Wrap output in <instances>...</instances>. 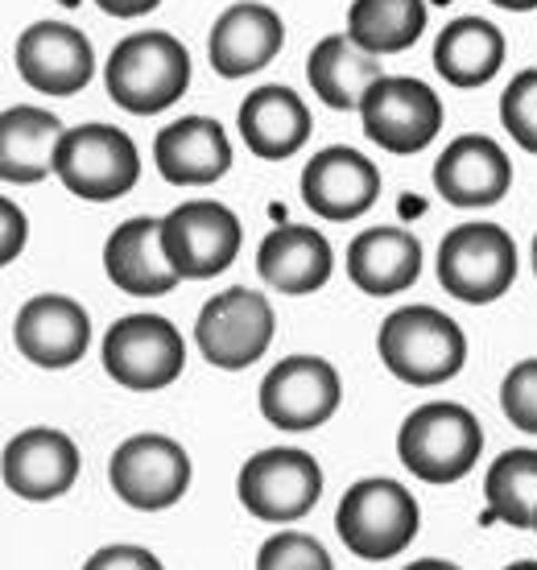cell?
<instances>
[{"label":"cell","mask_w":537,"mask_h":570,"mask_svg":"<svg viewBox=\"0 0 537 570\" xmlns=\"http://www.w3.org/2000/svg\"><path fill=\"white\" fill-rule=\"evenodd\" d=\"M104 83L116 108L133 116H154L178 104L191 87V55L166 29L128 33L116 42L104 67Z\"/></svg>","instance_id":"obj_1"},{"label":"cell","mask_w":537,"mask_h":570,"mask_svg":"<svg viewBox=\"0 0 537 570\" xmlns=\"http://www.w3.org/2000/svg\"><path fill=\"white\" fill-rule=\"evenodd\" d=\"M377 352L397 381L422 389L451 381L467 364L463 327L435 306H401L389 314L377 335Z\"/></svg>","instance_id":"obj_2"},{"label":"cell","mask_w":537,"mask_h":570,"mask_svg":"<svg viewBox=\"0 0 537 570\" xmlns=\"http://www.w3.org/2000/svg\"><path fill=\"white\" fill-rule=\"evenodd\" d=\"M480 417L455 401H426L397 430V455L426 484H459L480 463Z\"/></svg>","instance_id":"obj_3"},{"label":"cell","mask_w":537,"mask_h":570,"mask_svg":"<svg viewBox=\"0 0 537 570\" xmlns=\"http://www.w3.org/2000/svg\"><path fill=\"white\" fill-rule=\"evenodd\" d=\"M422 513L410 488L397 480H360L343 492L335 509V533L340 542L364 562L397 558L418 538Z\"/></svg>","instance_id":"obj_4"},{"label":"cell","mask_w":537,"mask_h":570,"mask_svg":"<svg viewBox=\"0 0 537 570\" xmlns=\"http://www.w3.org/2000/svg\"><path fill=\"white\" fill-rule=\"evenodd\" d=\"M58 183L87 203H113L141 178V154L116 125H79L67 129L55 154Z\"/></svg>","instance_id":"obj_5"},{"label":"cell","mask_w":537,"mask_h":570,"mask_svg":"<svg viewBox=\"0 0 537 570\" xmlns=\"http://www.w3.org/2000/svg\"><path fill=\"white\" fill-rule=\"evenodd\" d=\"M517 277V244L500 224H459L439 244V285L467 306L505 298Z\"/></svg>","instance_id":"obj_6"},{"label":"cell","mask_w":537,"mask_h":570,"mask_svg":"<svg viewBox=\"0 0 537 570\" xmlns=\"http://www.w3.org/2000/svg\"><path fill=\"white\" fill-rule=\"evenodd\" d=\"M186 368L183 331L162 314H125L104 335V372L133 393L174 385Z\"/></svg>","instance_id":"obj_7"},{"label":"cell","mask_w":537,"mask_h":570,"mask_svg":"<svg viewBox=\"0 0 537 570\" xmlns=\"http://www.w3.org/2000/svg\"><path fill=\"white\" fill-rule=\"evenodd\" d=\"M236 497L256 521H297L323 497V468L302 446H268L253 455L236 475Z\"/></svg>","instance_id":"obj_8"},{"label":"cell","mask_w":537,"mask_h":570,"mask_svg":"<svg viewBox=\"0 0 537 570\" xmlns=\"http://www.w3.org/2000/svg\"><path fill=\"white\" fill-rule=\"evenodd\" d=\"M273 327H277V318H273L265 294H256L248 285H232V289L203 302L195 340L207 364L224 372H241L268 352Z\"/></svg>","instance_id":"obj_9"},{"label":"cell","mask_w":537,"mask_h":570,"mask_svg":"<svg viewBox=\"0 0 537 570\" xmlns=\"http://www.w3.org/2000/svg\"><path fill=\"white\" fill-rule=\"evenodd\" d=\"M108 484L128 509L162 513L191 488V455L166 434H133L108 459Z\"/></svg>","instance_id":"obj_10"},{"label":"cell","mask_w":537,"mask_h":570,"mask_svg":"<svg viewBox=\"0 0 537 570\" xmlns=\"http://www.w3.org/2000/svg\"><path fill=\"white\" fill-rule=\"evenodd\" d=\"M368 141H377L389 154H422L442 132L439 91L410 75H384L360 104Z\"/></svg>","instance_id":"obj_11"},{"label":"cell","mask_w":537,"mask_h":570,"mask_svg":"<svg viewBox=\"0 0 537 570\" xmlns=\"http://www.w3.org/2000/svg\"><path fill=\"white\" fill-rule=\"evenodd\" d=\"M343 401L340 372L323 356H285L261 381V414L268 426L302 434L331 422Z\"/></svg>","instance_id":"obj_12"},{"label":"cell","mask_w":537,"mask_h":570,"mask_svg":"<svg viewBox=\"0 0 537 570\" xmlns=\"http://www.w3.org/2000/svg\"><path fill=\"white\" fill-rule=\"evenodd\" d=\"M162 248L178 277L207 282L215 273H224L241 253V219L224 203H183L162 219Z\"/></svg>","instance_id":"obj_13"},{"label":"cell","mask_w":537,"mask_h":570,"mask_svg":"<svg viewBox=\"0 0 537 570\" xmlns=\"http://www.w3.org/2000/svg\"><path fill=\"white\" fill-rule=\"evenodd\" d=\"M17 75L42 96H75L96 75V50L75 26L33 21L13 46Z\"/></svg>","instance_id":"obj_14"},{"label":"cell","mask_w":537,"mask_h":570,"mask_svg":"<svg viewBox=\"0 0 537 570\" xmlns=\"http://www.w3.org/2000/svg\"><path fill=\"white\" fill-rule=\"evenodd\" d=\"M4 488L29 504L67 497L79 480V446L62 430H21L4 446Z\"/></svg>","instance_id":"obj_15"},{"label":"cell","mask_w":537,"mask_h":570,"mask_svg":"<svg viewBox=\"0 0 537 570\" xmlns=\"http://www.w3.org/2000/svg\"><path fill=\"white\" fill-rule=\"evenodd\" d=\"M13 343L38 368H71L84 360L87 343H91V318L67 294H38L17 311Z\"/></svg>","instance_id":"obj_16"},{"label":"cell","mask_w":537,"mask_h":570,"mask_svg":"<svg viewBox=\"0 0 537 570\" xmlns=\"http://www.w3.org/2000/svg\"><path fill=\"white\" fill-rule=\"evenodd\" d=\"M302 199L314 215H323L331 224H348L381 199V170L348 145L319 149L302 170Z\"/></svg>","instance_id":"obj_17"},{"label":"cell","mask_w":537,"mask_h":570,"mask_svg":"<svg viewBox=\"0 0 537 570\" xmlns=\"http://www.w3.org/2000/svg\"><path fill=\"white\" fill-rule=\"evenodd\" d=\"M285 42L282 13L268 9L261 0H241L215 17L212 38H207V58H212L215 75L224 79H244V75L265 71L277 58Z\"/></svg>","instance_id":"obj_18"},{"label":"cell","mask_w":537,"mask_h":570,"mask_svg":"<svg viewBox=\"0 0 537 570\" xmlns=\"http://www.w3.org/2000/svg\"><path fill=\"white\" fill-rule=\"evenodd\" d=\"M512 166L509 154L480 132L455 137L435 161V190L451 207H496L509 195Z\"/></svg>","instance_id":"obj_19"},{"label":"cell","mask_w":537,"mask_h":570,"mask_svg":"<svg viewBox=\"0 0 537 570\" xmlns=\"http://www.w3.org/2000/svg\"><path fill=\"white\" fill-rule=\"evenodd\" d=\"M104 273L113 277L116 289H125L133 298H162L183 282L174 273L166 248H162V219L137 215L125 219L120 228L104 244Z\"/></svg>","instance_id":"obj_20"},{"label":"cell","mask_w":537,"mask_h":570,"mask_svg":"<svg viewBox=\"0 0 537 570\" xmlns=\"http://www.w3.org/2000/svg\"><path fill=\"white\" fill-rule=\"evenodd\" d=\"M157 174L174 186H207L232 170V141L212 116H183L157 132Z\"/></svg>","instance_id":"obj_21"},{"label":"cell","mask_w":537,"mask_h":570,"mask_svg":"<svg viewBox=\"0 0 537 570\" xmlns=\"http://www.w3.org/2000/svg\"><path fill=\"white\" fill-rule=\"evenodd\" d=\"M331 269H335V253H331L326 236L302 228V224L273 228L256 248V273L265 277V285H273L277 294H290V298L323 289Z\"/></svg>","instance_id":"obj_22"},{"label":"cell","mask_w":537,"mask_h":570,"mask_svg":"<svg viewBox=\"0 0 537 570\" xmlns=\"http://www.w3.org/2000/svg\"><path fill=\"white\" fill-rule=\"evenodd\" d=\"M241 137L261 161H285L311 141V108L297 100V91L282 83H265L248 91L241 104Z\"/></svg>","instance_id":"obj_23"},{"label":"cell","mask_w":537,"mask_h":570,"mask_svg":"<svg viewBox=\"0 0 537 570\" xmlns=\"http://www.w3.org/2000/svg\"><path fill=\"white\" fill-rule=\"evenodd\" d=\"M422 273V244L406 228H368L348 244V277L372 298H393Z\"/></svg>","instance_id":"obj_24"},{"label":"cell","mask_w":537,"mask_h":570,"mask_svg":"<svg viewBox=\"0 0 537 570\" xmlns=\"http://www.w3.org/2000/svg\"><path fill=\"white\" fill-rule=\"evenodd\" d=\"M67 129L55 112L17 104L0 116V178L17 186L42 183L46 174H55V154L62 145Z\"/></svg>","instance_id":"obj_25"},{"label":"cell","mask_w":537,"mask_h":570,"mask_svg":"<svg viewBox=\"0 0 537 570\" xmlns=\"http://www.w3.org/2000/svg\"><path fill=\"white\" fill-rule=\"evenodd\" d=\"M306 79H311L314 96L335 108V112H352L364 104V96L381 83L384 71L377 55H368L348 38V33H331L314 46L306 58Z\"/></svg>","instance_id":"obj_26"},{"label":"cell","mask_w":537,"mask_h":570,"mask_svg":"<svg viewBox=\"0 0 537 570\" xmlns=\"http://www.w3.org/2000/svg\"><path fill=\"white\" fill-rule=\"evenodd\" d=\"M505 67V33L484 17H455L435 42V71L451 87H484Z\"/></svg>","instance_id":"obj_27"},{"label":"cell","mask_w":537,"mask_h":570,"mask_svg":"<svg viewBox=\"0 0 537 570\" xmlns=\"http://www.w3.org/2000/svg\"><path fill=\"white\" fill-rule=\"evenodd\" d=\"M426 29V0H352L348 38L368 55H401Z\"/></svg>","instance_id":"obj_28"},{"label":"cell","mask_w":537,"mask_h":570,"mask_svg":"<svg viewBox=\"0 0 537 570\" xmlns=\"http://www.w3.org/2000/svg\"><path fill=\"white\" fill-rule=\"evenodd\" d=\"M484 500L488 517L505 521L512 529H534L537 517V451L534 446H512L496 459L484 475Z\"/></svg>","instance_id":"obj_29"},{"label":"cell","mask_w":537,"mask_h":570,"mask_svg":"<svg viewBox=\"0 0 537 570\" xmlns=\"http://www.w3.org/2000/svg\"><path fill=\"white\" fill-rule=\"evenodd\" d=\"M500 125L521 145L525 154H537V67L512 75V83L500 96Z\"/></svg>","instance_id":"obj_30"},{"label":"cell","mask_w":537,"mask_h":570,"mask_svg":"<svg viewBox=\"0 0 537 570\" xmlns=\"http://www.w3.org/2000/svg\"><path fill=\"white\" fill-rule=\"evenodd\" d=\"M256 570H335V562L311 533H277L261 546Z\"/></svg>","instance_id":"obj_31"},{"label":"cell","mask_w":537,"mask_h":570,"mask_svg":"<svg viewBox=\"0 0 537 570\" xmlns=\"http://www.w3.org/2000/svg\"><path fill=\"white\" fill-rule=\"evenodd\" d=\"M500 410L521 434L537 439V360H521L509 368L500 385Z\"/></svg>","instance_id":"obj_32"},{"label":"cell","mask_w":537,"mask_h":570,"mask_svg":"<svg viewBox=\"0 0 537 570\" xmlns=\"http://www.w3.org/2000/svg\"><path fill=\"white\" fill-rule=\"evenodd\" d=\"M84 570H166L157 562V554H149L145 546H128V542H116V546H104L96 554L87 558Z\"/></svg>","instance_id":"obj_33"},{"label":"cell","mask_w":537,"mask_h":570,"mask_svg":"<svg viewBox=\"0 0 537 570\" xmlns=\"http://www.w3.org/2000/svg\"><path fill=\"white\" fill-rule=\"evenodd\" d=\"M0 224H4V244H0V261L13 265L26 248V215L13 199H0Z\"/></svg>","instance_id":"obj_34"},{"label":"cell","mask_w":537,"mask_h":570,"mask_svg":"<svg viewBox=\"0 0 537 570\" xmlns=\"http://www.w3.org/2000/svg\"><path fill=\"white\" fill-rule=\"evenodd\" d=\"M96 4L108 17H145V13H154L162 0H96Z\"/></svg>","instance_id":"obj_35"},{"label":"cell","mask_w":537,"mask_h":570,"mask_svg":"<svg viewBox=\"0 0 537 570\" xmlns=\"http://www.w3.org/2000/svg\"><path fill=\"white\" fill-rule=\"evenodd\" d=\"M406 570H459V567L447 562V558H418V562H410Z\"/></svg>","instance_id":"obj_36"},{"label":"cell","mask_w":537,"mask_h":570,"mask_svg":"<svg viewBox=\"0 0 537 570\" xmlns=\"http://www.w3.org/2000/svg\"><path fill=\"white\" fill-rule=\"evenodd\" d=\"M492 4L509 9V13H529V9H537V0H492Z\"/></svg>","instance_id":"obj_37"},{"label":"cell","mask_w":537,"mask_h":570,"mask_svg":"<svg viewBox=\"0 0 537 570\" xmlns=\"http://www.w3.org/2000/svg\"><path fill=\"white\" fill-rule=\"evenodd\" d=\"M505 570H537V562L534 558H521V562H512V567H505Z\"/></svg>","instance_id":"obj_38"},{"label":"cell","mask_w":537,"mask_h":570,"mask_svg":"<svg viewBox=\"0 0 537 570\" xmlns=\"http://www.w3.org/2000/svg\"><path fill=\"white\" fill-rule=\"evenodd\" d=\"M534 273H537V236H534Z\"/></svg>","instance_id":"obj_39"},{"label":"cell","mask_w":537,"mask_h":570,"mask_svg":"<svg viewBox=\"0 0 537 570\" xmlns=\"http://www.w3.org/2000/svg\"><path fill=\"white\" fill-rule=\"evenodd\" d=\"M534 533H537V517H534Z\"/></svg>","instance_id":"obj_40"}]
</instances>
